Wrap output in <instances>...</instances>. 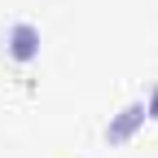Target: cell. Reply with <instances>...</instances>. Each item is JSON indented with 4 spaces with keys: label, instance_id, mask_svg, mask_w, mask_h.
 Segmentation results:
<instances>
[{
    "label": "cell",
    "instance_id": "2",
    "mask_svg": "<svg viewBox=\"0 0 158 158\" xmlns=\"http://www.w3.org/2000/svg\"><path fill=\"white\" fill-rule=\"evenodd\" d=\"M141 118H145V106H127L123 114H118V123H110V132H106V136H110V141H123V136H127L136 123H141Z\"/></svg>",
    "mask_w": 158,
    "mask_h": 158
},
{
    "label": "cell",
    "instance_id": "1",
    "mask_svg": "<svg viewBox=\"0 0 158 158\" xmlns=\"http://www.w3.org/2000/svg\"><path fill=\"white\" fill-rule=\"evenodd\" d=\"M35 48H40V35H35V27H27V22L9 27V53L18 57V62H31V57H35Z\"/></svg>",
    "mask_w": 158,
    "mask_h": 158
}]
</instances>
